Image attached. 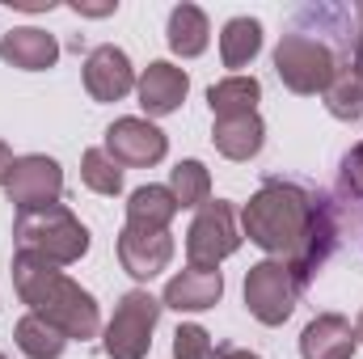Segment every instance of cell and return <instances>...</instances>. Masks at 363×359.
Here are the masks:
<instances>
[{"label": "cell", "mask_w": 363, "mask_h": 359, "mask_svg": "<svg viewBox=\"0 0 363 359\" xmlns=\"http://www.w3.org/2000/svg\"><path fill=\"white\" fill-rule=\"evenodd\" d=\"M13 343H17V351L26 359H60L68 351V338H64L51 321H43L38 313H26V317L13 326Z\"/></svg>", "instance_id": "obj_21"}, {"label": "cell", "mask_w": 363, "mask_h": 359, "mask_svg": "<svg viewBox=\"0 0 363 359\" xmlns=\"http://www.w3.org/2000/svg\"><path fill=\"white\" fill-rule=\"evenodd\" d=\"M64 194V170L55 157L47 153H26L13 161V174L4 182V199L17 211H34V207H51Z\"/></svg>", "instance_id": "obj_9"}, {"label": "cell", "mask_w": 363, "mask_h": 359, "mask_svg": "<svg viewBox=\"0 0 363 359\" xmlns=\"http://www.w3.org/2000/svg\"><path fill=\"white\" fill-rule=\"evenodd\" d=\"M0 60L21 72H47L60 60V43H55V34H47L38 26H17L0 38Z\"/></svg>", "instance_id": "obj_15"}, {"label": "cell", "mask_w": 363, "mask_h": 359, "mask_svg": "<svg viewBox=\"0 0 363 359\" xmlns=\"http://www.w3.org/2000/svg\"><path fill=\"white\" fill-rule=\"evenodd\" d=\"M258 101H262V85L258 77H224L207 89V106H211V118H237V114H258Z\"/></svg>", "instance_id": "obj_19"}, {"label": "cell", "mask_w": 363, "mask_h": 359, "mask_svg": "<svg viewBox=\"0 0 363 359\" xmlns=\"http://www.w3.org/2000/svg\"><path fill=\"white\" fill-rule=\"evenodd\" d=\"M114 250H118L123 270H127L135 283L157 279L161 270H169V263H174V237H169V233H140V228H127V224H123Z\"/></svg>", "instance_id": "obj_12"}, {"label": "cell", "mask_w": 363, "mask_h": 359, "mask_svg": "<svg viewBox=\"0 0 363 359\" xmlns=\"http://www.w3.org/2000/svg\"><path fill=\"white\" fill-rule=\"evenodd\" d=\"M262 51V21L258 17H233L220 30V64L224 68H250Z\"/></svg>", "instance_id": "obj_20"}, {"label": "cell", "mask_w": 363, "mask_h": 359, "mask_svg": "<svg viewBox=\"0 0 363 359\" xmlns=\"http://www.w3.org/2000/svg\"><path fill=\"white\" fill-rule=\"evenodd\" d=\"M135 68L131 55L114 43H101L85 55V93L93 101H123L127 93L135 89Z\"/></svg>", "instance_id": "obj_10"}, {"label": "cell", "mask_w": 363, "mask_h": 359, "mask_svg": "<svg viewBox=\"0 0 363 359\" xmlns=\"http://www.w3.org/2000/svg\"><path fill=\"white\" fill-rule=\"evenodd\" d=\"M271 60H274V77L283 81V89L300 93V97L325 93V85H330L334 72H338L334 47H330L325 38H317V34H304V30L283 34Z\"/></svg>", "instance_id": "obj_4"}, {"label": "cell", "mask_w": 363, "mask_h": 359, "mask_svg": "<svg viewBox=\"0 0 363 359\" xmlns=\"http://www.w3.org/2000/svg\"><path fill=\"white\" fill-rule=\"evenodd\" d=\"M325 110L342 123H359L363 118V72L355 64H338L334 81L325 85Z\"/></svg>", "instance_id": "obj_22"}, {"label": "cell", "mask_w": 363, "mask_h": 359, "mask_svg": "<svg viewBox=\"0 0 363 359\" xmlns=\"http://www.w3.org/2000/svg\"><path fill=\"white\" fill-rule=\"evenodd\" d=\"M13 287H17L21 304L30 313H38L43 321H51L68 343H89L101 334V309H97L93 292L81 287L60 267L30 258V254H17L13 258Z\"/></svg>", "instance_id": "obj_1"}, {"label": "cell", "mask_w": 363, "mask_h": 359, "mask_svg": "<svg viewBox=\"0 0 363 359\" xmlns=\"http://www.w3.org/2000/svg\"><path fill=\"white\" fill-rule=\"evenodd\" d=\"M220 296H224V275H220V270L186 267L165 283L161 304L174 309V313H207V309L220 304Z\"/></svg>", "instance_id": "obj_13"}, {"label": "cell", "mask_w": 363, "mask_h": 359, "mask_svg": "<svg viewBox=\"0 0 363 359\" xmlns=\"http://www.w3.org/2000/svg\"><path fill=\"white\" fill-rule=\"evenodd\" d=\"M355 338H359V347H363V309H359V317H355Z\"/></svg>", "instance_id": "obj_31"}, {"label": "cell", "mask_w": 363, "mask_h": 359, "mask_svg": "<svg viewBox=\"0 0 363 359\" xmlns=\"http://www.w3.org/2000/svg\"><path fill=\"white\" fill-rule=\"evenodd\" d=\"M355 17H359V34H355V60L351 64L363 72V4H355Z\"/></svg>", "instance_id": "obj_29"}, {"label": "cell", "mask_w": 363, "mask_h": 359, "mask_svg": "<svg viewBox=\"0 0 363 359\" xmlns=\"http://www.w3.org/2000/svg\"><path fill=\"white\" fill-rule=\"evenodd\" d=\"M241 224H237V207L228 199H207L190 228H186V263L190 267H207V270H220L224 258H233L241 250Z\"/></svg>", "instance_id": "obj_6"}, {"label": "cell", "mask_w": 363, "mask_h": 359, "mask_svg": "<svg viewBox=\"0 0 363 359\" xmlns=\"http://www.w3.org/2000/svg\"><path fill=\"white\" fill-rule=\"evenodd\" d=\"M161 300L148 287H131L118 296L114 317L101 326V351L110 359H144L152 351V330L161 321Z\"/></svg>", "instance_id": "obj_5"}, {"label": "cell", "mask_w": 363, "mask_h": 359, "mask_svg": "<svg viewBox=\"0 0 363 359\" xmlns=\"http://www.w3.org/2000/svg\"><path fill=\"white\" fill-rule=\"evenodd\" d=\"M165 43L169 51L182 55V60H199L211 43V21L199 4H174L169 13V26H165Z\"/></svg>", "instance_id": "obj_18"}, {"label": "cell", "mask_w": 363, "mask_h": 359, "mask_svg": "<svg viewBox=\"0 0 363 359\" xmlns=\"http://www.w3.org/2000/svg\"><path fill=\"white\" fill-rule=\"evenodd\" d=\"M123 170H152L165 161L169 153V136L152 123V118H140V114H127V118H114L106 127V144H101Z\"/></svg>", "instance_id": "obj_8"}, {"label": "cell", "mask_w": 363, "mask_h": 359, "mask_svg": "<svg viewBox=\"0 0 363 359\" xmlns=\"http://www.w3.org/2000/svg\"><path fill=\"white\" fill-rule=\"evenodd\" d=\"M13 241H17V254L43 258L51 267H77L89 254V228L64 203L34 207V211H17Z\"/></svg>", "instance_id": "obj_3"}, {"label": "cell", "mask_w": 363, "mask_h": 359, "mask_svg": "<svg viewBox=\"0 0 363 359\" xmlns=\"http://www.w3.org/2000/svg\"><path fill=\"white\" fill-rule=\"evenodd\" d=\"M300 292H304L300 279L279 258H262V263H254V267L245 270V309L262 326H283L296 313Z\"/></svg>", "instance_id": "obj_7"}, {"label": "cell", "mask_w": 363, "mask_h": 359, "mask_svg": "<svg viewBox=\"0 0 363 359\" xmlns=\"http://www.w3.org/2000/svg\"><path fill=\"white\" fill-rule=\"evenodd\" d=\"M317 203H321L317 190H304L300 182L271 178L241 207V237H250L267 258H279V263L291 267L300 258L304 241H308Z\"/></svg>", "instance_id": "obj_2"}, {"label": "cell", "mask_w": 363, "mask_h": 359, "mask_svg": "<svg viewBox=\"0 0 363 359\" xmlns=\"http://www.w3.org/2000/svg\"><path fill=\"white\" fill-rule=\"evenodd\" d=\"M211 144L228 161H254L267 144V123L262 114H237V118H216L211 123Z\"/></svg>", "instance_id": "obj_16"}, {"label": "cell", "mask_w": 363, "mask_h": 359, "mask_svg": "<svg viewBox=\"0 0 363 359\" xmlns=\"http://www.w3.org/2000/svg\"><path fill=\"white\" fill-rule=\"evenodd\" d=\"M359 338L342 313H317L300 334V359H355Z\"/></svg>", "instance_id": "obj_14"}, {"label": "cell", "mask_w": 363, "mask_h": 359, "mask_svg": "<svg viewBox=\"0 0 363 359\" xmlns=\"http://www.w3.org/2000/svg\"><path fill=\"white\" fill-rule=\"evenodd\" d=\"M342 194L363 199V144H355V148L342 157Z\"/></svg>", "instance_id": "obj_26"}, {"label": "cell", "mask_w": 363, "mask_h": 359, "mask_svg": "<svg viewBox=\"0 0 363 359\" xmlns=\"http://www.w3.org/2000/svg\"><path fill=\"white\" fill-rule=\"evenodd\" d=\"M118 4H77V13H85V17H106V13H114Z\"/></svg>", "instance_id": "obj_30"}, {"label": "cell", "mask_w": 363, "mask_h": 359, "mask_svg": "<svg viewBox=\"0 0 363 359\" xmlns=\"http://www.w3.org/2000/svg\"><path fill=\"white\" fill-rule=\"evenodd\" d=\"M211 359H262L258 351H245V347H216Z\"/></svg>", "instance_id": "obj_27"}, {"label": "cell", "mask_w": 363, "mask_h": 359, "mask_svg": "<svg viewBox=\"0 0 363 359\" xmlns=\"http://www.w3.org/2000/svg\"><path fill=\"white\" fill-rule=\"evenodd\" d=\"M13 161H17V157H13V148L0 140V186L9 182V174H13Z\"/></svg>", "instance_id": "obj_28"}, {"label": "cell", "mask_w": 363, "mask_h": 359, "mask_svg": "<svg viewBox=\"0 0 363 359\" xmlns=\"http://www.w3.org/2000/svg\"><path fill=\"white\" fill-rule=\"evenodd\" d=\"M190 93V77L186 68L169 64V60H152L140 81H135V97H140V110L144 118H165V114H178L182 101Z\"/></svg>", "instance_id": "obj_11"}, {"label": "cell", "mask_w": 363, "mask_h": 359, "mask_svg": "<svg viewBox=\"0 0 363 359\" xmlns=\"http://www.w3.org/2000/svg\"><path fill=\"white\" fill-rule=\"evenodd\" d=\"M81 182L89 186L93 194L114 199V194H123V165L106 148H85V157H81Z\"/></svg>", "instance_id": "obj_24"}, {"label": "cell", "mask_w": 363, "mask_h": 359, "mask_svg": "<svg viewBox=\"0 0 363 359\" xmlns=\"http://www.w3.org/2000/svg\"><path fill=\"white\" fill-rule=\"evenodd\" d=\"M216 347H211V334L194 321H186L174 330V359H211Z\"/></svg>", "instance_id": "obj_25"}, {"label": "cell", "mask_w": 363, "mask_h": 359, "mask_svg": "<svg viewBox=\"0 0 363 359\" xmlns=\"http://www.w3.org/2000/svg\"><path fill=\"white\" fill-rule=\"evenodd\" d=\"M178 199L169 194V186H135L127 194V228H140V233H169L174 216H178Z\"/></svg>", "instance_id": "obj_17"}, {"label": "cell", "mask_w": 363, "mask_h": 359, "mask_svg": "<svg viewBox=\"0 0 363 359\" xmlns=\"http://www.w3.org/2000/svg\"><path fill=\"white\" fill-rule=\"evenodd\" d=\"M0 359H4V351H0Z\"/></svg>", "instance_id": "obj_32"}, {"label": "cell", "mask_w": 363, "mask_h": 359, "mask_svg": "<svg viewBox=\"0 0 363 359\" xmlns=\"http://www.w3.org/2000/svg\"><path fill=\"white\" fill-rule=\"evenodd\" d=\"M169 194L178 199V207H203L207 199H211V174H207V165L203 161H178L174 170H169Z\"/></svg>", "instance_id": "obj_23"}]
</instances>
